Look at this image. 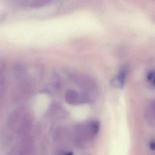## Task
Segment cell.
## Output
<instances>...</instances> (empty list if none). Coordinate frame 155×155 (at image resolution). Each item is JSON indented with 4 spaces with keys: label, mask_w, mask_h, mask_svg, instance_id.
Returning a JSON list of instances; mask_svg holds the SVG:
<instances>
[{
    "label": "cell",
    "mask_w": 155,
    "mask_h": 155,
    "mask_svg": "<svg viewBox=\"0 0 155 155\" xmlns=\"http://www.w3.org/2000/svg\"><path fill=\"white\" fill-rule=\"evenodd\" d=\"M147 79L148 81L154 86V83H155L154 71H151L148 72L147 76Z\"/></svg>",
    "instance_id": "277c9868"
},
{
    "label": "cell",
    "mask_w": 155,
    "mask_h": 155,
    "mask_svg": "<svg viewBox=\"0 0 155 155\" xmlns=\"http://www.w3.org/2000/svg\"><path fill=\"white\" fill-rule=\"evenodd\" d=\"M150 149L152 150H154L155 149V144L154 141H151L150 143Z\"/></svg>",
    "instance_id": "5b68a950"
},
{
    "label": "cell",
    "mask_w": 155,
    "mask_h": 155,
    "mask_svg": "<svg viewBox=\"0 0 155 155\" xmlns=\"http://www.w3.org/2000/svg\"><path fill=\"white\" fill-rule=\"evenodd\" d=\"M146 119L147 121L151 126L155 125V113H154V106L151 105L148 107L145 113Z\"/></svg>",
    "instance_id": "3957f363"
},
{
    "label": "cell",
    "mask_w": 155,
    "mask_h": 155,
    "mask_svg": "<svg viewBox=\"0 0 155 155\" xmlns=\"http://www.w3.org/2000/svg\"><path fill=\"white\" fill-rule=\"evenodd\" d=\"M66 101L71 105H77L81 103L80 94L76 91L69 90L66 93Z\"/></svg>",
    "instance_id": "7a4b0ae2"
},
{
    "label": "cell",
    "mask_w": 155,
    "mask_h": 155,
    "mask_svg": "<svg viewBox=\"0 0 155 155\" xmlns=\"http://www.w3.org/2000/svg\"><path fill=\"white\" fill-rule=\"evenodd\" d=\"M64 155H74L73 152L70 151V152H68V153H65Z\"/></svg>",
    "instance_id": "8992f818"
},
{
    "label": "cell",
    "mask_w": 155,
    "mask_h": 155,
    "mask_svg": "<svg viewBox=\"0 0 155 155\" xmlns=\"http://www.w3.org/2000/svg\"><path fill=\"white\" fill-rule=\"evenodd\" d=\"M127 74V69L122 68L119 74L115 78L111 81L110 84L114 87L122 88L124 87L125 78Z\"/></svg>",
    "instance_id": "6da1fadb"
}]
</instances>
